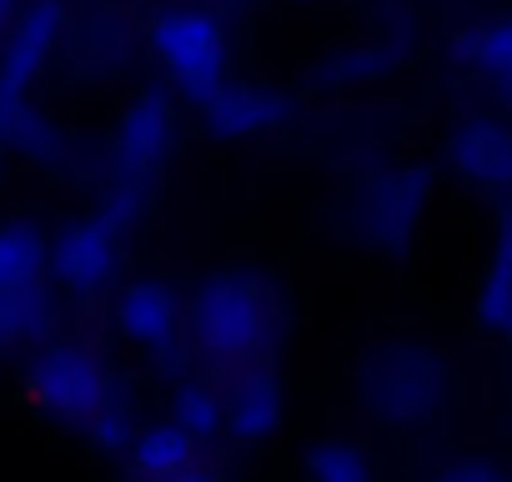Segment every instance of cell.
<instances>
[{
	"mask_svg": "<svg viewBox=\"0 0 512 482\" xmlns=\"http://www.w3.org/2000/svg\"><path fill=\"white\" fill-rule=\"evenodd\" d=\"M26 402L46 412L56 427L76 432L96 452H126L136 437V402L131 382L111 362V352L91 337H46L31 347L21 372Z\"/></svg>",
	"mask_w": 512,
	"mask_h": 482,
	"instance_id": "obj_1",
	"label": "cell"
},
{
	"mask_svg": "<svg viewBox=\"0 0 512 482\" xmlns=\"http://www.w3.org/2000/svg\"><path fill=\"white\" fill-rule=\"evenodd\" d=\"M282 337L287 292L262 267H216L186 297V352L211 377L251 362H277Z\"/></svg>",
	"mask_w": 512,
	"mask_h": 482,
	"instance_id": "obj_2",
	"label": "cell"
},
{
	"mask_svg": "<svg viewBox=\"0 0 512 482\" xmlns=\"http://www.w3.org/2000/svg\"><path fill=\"white\" fill-rule=\"evenodd\" d=\"M176 131H181V111H176V96L166 86H141L116 111L111 146L101 156L106 166H101L96 206L111 211L126 231H136V221L146 216V201H151V191H156V181L171 161Z\"/></svg>",
	"mask_w": 512,
	"mask_h": 482,
	"instance_id": "obj_3",
	"label": "cell"
},
{
	"mask_svg": "<svg viewBox=\"0 0 512 482\" xmlns=\"http://www.w3.org/2000/svg\"><path fill=\"white\" fill-rule=\"evenodd\" d=\"M357 397L382 427H422L452 397L447 357L412 337L377 342L357 367Z\"/></svg>",
	"mask_w": 512,
	"mask_h": 482,
	"instance_id": "obj_4",
	"label": "cell"
},
{
	"mask_svg": "<svg viewBox=\"0 0 512 482\" xmlns=\"http://www.w3.org/2000/svg\"><path fill=\"white\" fill-rule=\"evenodd\" d=\"M51 231L31 216H0V347H41L56 337L61 297L46 272Z\"/></svg>",
	"mask_w": 512,
	"mask_h": 482,
	"instance_id": "obj_5",
	"label": "cell"
},
{
	"mask_svg": "<svg viewBox=\"0 0 512 482\" xmlns=\"http://www.w3.org/2000/svg\"><path fill=\"white\" fill-rule=\"evenodd\" d=\"M146 46L166 76V91L186 101H206L231 81V26L206 0H176L146 21Z\"/></svg>",
	"mask_w": 512,
	"mask_h": 482,
	"instance_id": "obj_6",
	"label": "cell"
},
{
	"mask_svg": "<svg viewBox=\"0 0 512 482\" xmlns=\"http://www.w3.org/2000/svg\"><path fill=\"white\" fill-rule=\"evenodd\" d=\"M71 41V0H26L0 41V166L11 156L16 126L31 111V91Z\"/></svg>",
	"mask_w": 512,
	"mask_h": 482,
	"instance_id": "obj_7",
	"label": "cell"
},
{
	"mask_svg": "<svg viewBox=\"0 0 512 482\" xmlns=\"http://www.w3.org/2000/svg\"><path fill=\"white\" fill-rule=\"evenodd\" d=\"M126 226L91 206L86 216H71L61 231H51L46 247V272L56 297H76V302H96L111 297L121 282V262H126Z\"/></svg>",
	"mask_w": 512,
	"mask_h": 482,
	"instance_id": "obj_8",
	"label": "cell"
},
{
	"mask_svg": "<svg viewBox=\"0 0 512 482\" xmlns=\"http://www.w3.org/2000/svg\"><path fill=\"white\" fill-rule=\"evenodd\" d=\"M111 327L116 337L141 352L146 362H156L161 372H186L191 352H186V297H176L171 282L161 277H126L111 292Z\"/></svg>",
	"mask_w": 512,
	"mask_h": 482,
	"instance_id": "obj_9",
	"label": "cell"
},
{
	"mask_svg": "<svg viewBox=\"0 0 512 482\" xmlns=\"http://www.w3.org/2000/svg\"><path fill=\"white\" fill-rule=\"evenodd\" d=\"M432 201V171L427 166H382L362 176V186L347 201V226L357 241L377 252H402L417 236Z\"/></svg>",
	"mask_w": 512,
	"mask_h": 482,
	"instance_id": "obj_10",
	"label": "cell"
},
{
	"mask_svg": "<svg viewBox=\"0 0 512 482\" xmlns=\"http://www.w3.org/2000/svg\"><path fill=\"white\" fill-rule=\"evenodd\" d=\"M447 166L457 181L492 201H512V121L492 111H467L447 131Z\"/></svg>",
	"mask_w": 512,
	"mask_h": 482,
	"instance_id": "obj_11",
	"label": "cell"
},
{
	"mask_svg": "<svg viewBox=\"0 0 512 482\" xmlns=\"http://www.w3.org/2000/svg\"><path fill=\"white\" fill-rule=\"evenodd\" d=\"M216 387H221V437H231L241 447H256V442H267L282 427L287 387H282L277 362L236 367V372L216 377Z\"/></svg>",
	"mask_w": 512,
	"mask_h": 482,
	"instance_id": "obj_12",
	"label": "cell"
},
{
	"mask_svg": "<svg viewBox=\"0 0 512 482\" xmlns=\"http://www.w3.org/2000/svg\"><path fill=\"white\" fill-rule=\"evenodd\" d=\"M287 116H292V101L282 91L262 81H236V76L201 101V121L221 141H256V136L287 126Z\"/></svg>",
	"mask_w": 512,
	"mask_h": 482,
	"instance_id": "obj_13",
	"label": "cell"
},
{
	"mask_svg": "<svg viewBox=\"0 0 512 482\" xmlns=\"http://www.w3.org/2000/svg\"><path fill=\"white\" fill-rule=\"evenodd\" d=\"M121 457H126L131 482H166V477L186 472L191 462H201L206 447L191 442L176 422H141L136 437H131V447Z\"/></svg>",
	"mask_w": 512,
	"mask_h": 482,
	"instance_id": "obj_14",
	"label": "cell"
},
{
	"mask_svg": "<svg viewBox=\"0 0 512 482\" xmlns=\"http://www.w3.org/2000/svg\"><path fill=\"white\" fill-rule=\"evenodd\" d=\"M457 56L502 106H512V16H492V21L467 26L457 36Z\"/></svg>",
	"mask_w": 512,
	"mask_h": 482,
	"instance_id": "obj_15",
	"label": "cell"
},
{
	"mask_svg": "<svg viewBox=\"0 0 512 482\" xmlns=\"http://www.w3.org/2000/svg\"><path fill=\"white\" fill-rule=\"evenodd\" d=\"M507 312H512V206L492 226V252H487V267H482V282H477V322H482V332L502 337Z\"/></svg>",
	"mask_w": 512,
	"mask_h": 482,
	"instance_id": "obj_16",
	"label": "cell"
},
{
	"mask_svg": "<svg viewBox=\"0 0 512 482\" xmlns=\"http://www.w3.org/2000/svg\"><path fill=\"white\" fill-rule=\"evenodd\" d=\"M166 422H176L201 447L216 442L221 437V387H216V377L201 372V367H186L171 387V417Z\"/></svg>",
	"mask_w": 512,
	"mask_h": 482,
	"instance_id": "obj_17",
	"label": "cell"
},
{
	"mask_svg": "<svg viewBox=\"0 0 512 482\" xmlns=\"http://www.w3.org/2000/svg\"><path fill=\"white\" fill-rule=\"evenodd\" d=\"M302 477L307 482H377V467L352 437H322L307 447Z\"/></svg>",
	"mask_w": 512,
	"mask_h": 482,
	"instance_id": "obj_18",
	"label": "cell"
},
{
	"mask_svg": "<svg viewBox=\"0 0 512 482\" xmlns=\"http://www.w3.org/2000/svg\"><path fill=\"white\" fill-rule=\"evenodd\" d=\"M437 482H512V472H507V467H497V462L467 457V462L442 467V472H437Z\"/></svg>",
	"mask_w": 512,
	"mask_h": 482,
	"instance_id": "obj_19",
	"label": "cell"
},
{
	"mask_svg": "<svg viewBox=\"0 0 512 482\" xmlns=\"http://www.w3.org/2000/svg\"><path fill=\"white\" fill-rule=\"evenodd\" d=\"M166 482H226V472H221L211 457H201V462H191L186 472H176V477H166Z\"/></svg>",
	"mask_w": 512,
	"mask_h": 482,
	"instance_id": "obj_20",
	"label": "cell"
},
{
	"mask_svg": "<svg viewBox=\"0 0 512 482\" xmlns=\"http://www.w3.org/2000/svg\"><path fill=\"white\" fill-rule=\"evenodd\" d=\"M21 6H26V0H0V41H6V31H11V21L21 16Z\"/></svg>",
	"mask_w": 512,
	"mask_h": 482,
	"instance_id": "obj_21",
	"label": "cell"
},
{
	"mask_svg": "<svg viewBox=\"0 0 512 482\" xmlns=\"http://www.w3.org/2000/svg\"><path fill=\"white\" fill-rule=\"evenodd\" d=\"M206 6H216V11L226 16V6H251V0H206Z\"/></svg>",
	"mask_w": 512,
	"mask_h": 482,
	"instance_id": "obj_22",
	"label": "cell"
},
{
	"mask_svg": "<svg viewBox=\"0 0 512 482\" xmlns=\"http://www.w3.org/2000/svg\"><path fill=\"white\" fill-rule=\"evenodd\" d=\"M502 337H512V312H507V327H502Z\"/></svg>",
	"mask_w": 512,
	"mask_h": 482,
	"instance_id": "obj_23",
	"label": "cell"
}]
</instances>
